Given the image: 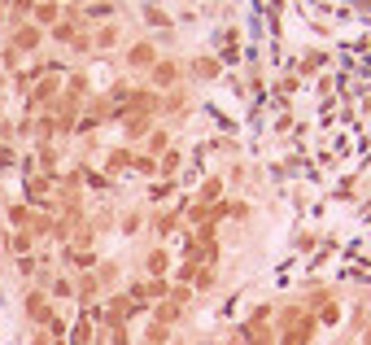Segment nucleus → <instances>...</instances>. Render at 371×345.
I'll use <instances>...</instances> for the list:
<instances>
[{
	"label": "nucleus",
	"mask_w": 371,
	"mask_h": 345,
	"mask_svg": "<svg viewBox=\"0 0 371 345\" xmlns=\"http://www.w3.org/2000/svg\"><path fill=\"white\" fill-rule=\"evenodd\" d=\"M27 315H31V324H49V319H53V311H49V297H44L40 289H31L27 293Z\"/></svg>",
	"instance_id": "nucleus-1"
},
{
	"label": "nucleus",
	"mask_w": 371,
	"mask_h": 345,
	"mask_svg": "<svg viewBox=\"0 0 371 345\" xmlns=\"http://www.w3.org/2000/svg\"><path fill=\"white\" fill-rule=\"evenodd\" d=\"M40 40H44V31L35 27V22H27V27L14 31V49L18 53H35V49H40Z\"/></svg>",
	"instance_id": "nucleus-2"
},
{
	"label": "nucleus",
	"mask_w": 371,
	"mask_h": 345,
	"mask_svg": "<svg viewBox=\"0 0 371 345\" xmlns=\"http://www.w3.org/2000/svg\"><path fill=\"white\" fill-rule=\"evenodd\" d=\"M127 62L136 66V70H153V62H158V49H153L149 40H140V44H131V53H127Z\"/></svg>",
	"instance_id": "nucleus-3"
},
{
	"label": "nucleus",
	"mask_w": 371,
	"mask_h": 345,
	"mask_svg": "<svg viewBox=\"0 0 371 345\" xmlns=\"http://www.w3.org/2000/svg\"><path fill=\"white\" fill-rule=\"evenodd\" d=\"M149 75H153V88H171V83L179 79V66L175 62H153Z\"/></svg>",
	"instance_id": "nucleus-4"
},
{
	"label": "nucleus",
	"mask_w": 371,
	"mask_h": 345,
	"mask_svg": "<svg viewBox=\"0 0 371 345\" xmlns=\"http://www.w3.org/2000/svg\"><path fill=\"white\" fill-rule=\"evenodd\" d=\"M241 337H245L249 345H271V332H267V324H262V315L254 319V324H245V328H241Z\"/></svg>",
	"instance_id": "nucleus-5"
},
{
	"label": "nucleus",
	"mask_w": 371,
	"mask_h": 345,
	"mask_svg": "<svg viewBox=\"0 0 371 345\" xmlns=\"http://www.w3.org/2000/svg\"><path fill=\"white\" fill-rule=\"evenodd\" d=\"M153 319H158V324H166V328L179 324V302H166V297H162V302L153 306Z\"/></svg>",
	"instance_id": "nucleus-6"
},
{
	"label": "nucleus",
	"mask_w": 371,
	"mask_h": 345,
	"mask_svg": "<svg viewBox=\"0 0 371 345\" xmlns=\"http://www.w3.org/2000/svg\"><path fill=\"white\" fill-rule=\"evenodd\" d=\"M57 14H62V9H57L53 0H44V5H35V22H40V27H57V22H62Z\"/></svg>",
	"instance_id": "nucleus-7"
},
{
	"label": "nucleus",
	"mask_w": 371,
	"mask_h": 345,
	"mask_svg": "<svg viewBox=\"0 0 371 345\" xmlns=\"http://www.w3.org/2000/svg\"><path fill=\"white\" fill-rule=\"evenodd\" d=\"M57 88H62V83H57V79H44V83H40V88H35V92H31V101H27V110H35V105H44V101H49V97H53V92H57Z\"/></svg>",
	"instance_id": "nucleus-8"
},
{
	"label": "nucleus",
	"mask_w": 371,
	"mask_h": 345,
	"mask_svg": "<svg viewBox=\"0 0 371 345\" xmlns=\"http://www.w3.org/2000/svg\"><path fill=\"white\" fill-rule=\"evenodd\" d=\"M145 267H149V276H162V271H166V267H171V258H166V249H153V254H149V263H145Z\"/></svg>",
	"instance_id": "nucleus-9"
},
{
	"label": "nucleus",
	"mask_w": 371,
	"mask_h": 345,
	"mask_svg": "<svg viewBox=\"0 0 371 345\" xmlns=\"http://www.w3.org/2000/svg\"><path fill=\"white\" fill-rule=\"evenodd\" d=\"M49 35H53L57 44H70V40H75L79 31H75V22H57V27H49Z\"/></svg>",
	"instance_id": "nucleus-10"
},
{
	"label": "nucleus",
	"mask_w": 371,
	"mask_h": 345,
	"mask_svg": "<svg viewBox=\"0 0 371 345\" xmlns=\"http://www.w3.org/2000/svg\"><path fill=\"white\" fill-rule=\"evenodd\" d=\"M92 44H97V49H114V44H118V27H101L97 35H92Z\"/></svg>",
	"instance_id": "nucleus-11"
},
{
	"label": "nucleus",
	"mask_w": 371,
	"mask_h": 345,
	"mask_svg": "<svg viewBox=\"0 0 371 345\" xmlns=\"http://www.w3.org/2000/svg\"><path fill=\"white\" fill-rule=\"evenodd\" d=\"M88 18H114V5H110V0H92V5H88Z\"/></svg>",
	"instance_id": "nucleus-12"
},
{
	"label": "nucleus",
	"mask_w": 371,
	"mask_h": 345,
	"mask_svg": "<svg viewBox=\"0 0 371 345\" xmlns=\"http://www.w3.org/2000/svg\"><path fill=\"white\" fill-rule=\"evenodd\" d=\"M14 5V18H27V14H35V0H9Z\"/></svg>",
	"instance_id": "nucleus-13"
},
{
	"label": "nucleus",
	"mask_w": 371,
	"mask_h": 345,
	"mask_svg": "<svg viewBox=\"0 0 371 345\" xmlns=\"http://www.w3.org/2000/svg\"><path fill=\"white\" fill-rule=\"evenodd\" d=\"M136 171L140 175H158V162H153V158H136Z\"/></svg>",
	"instance_id": "nucleus-14"
},
{
	"label": "nucleus",
	"mask_w": 371,
	"mask_h": 345,
	"mask_svg": "<svg viewBox=\"0 0 371 345\" xmlns=\"http://www.w3.org/2000/svg\"><path fill=\"white\" fill-rule=\"evenodd\" d=\"M27 249H31V232H18L14 236V254H27Z\"/></svg>",
	"instance_id": "nucleus-15"
},
{
	"label": "nucleus",
	"mask_w": 371,
	"mask_h": 345,
	"mask_svg": "<svg viewBox=\"0 0 371 345\" xmlns=\"http://www.w3.org/2000/svg\"><path fill=\"white\" fill-rule=\"evenodd\" d=\"M193 70H197V79H201V75H206V79H214V75H219V66H214V62H197Z\"/></svg>",
	"instance_id": "nucleus-16"
},
{
	"label": "nucleus",
	"mask_w": 371,
	"mask_h": 345,
	"mask_svg": "<svg viewBox=\"0 0 371 345\" xmlns=\"http://www.w3.org/2000/svg\"><path fill=\"white\" fill-rule=\"evenodd\" d=\"M219 188H223V184H219V180H210V184H206V188H201V201H214V197H219Z\"/></svg>",
	"instance_id": "nucleus-17"
},
{
	"label": "nucleus",
	"mask_w": 371,
	"mask_h": 345,
	"mask_svg": "<svg viewBox=\"0 0 371 345\" xmlns=\"http://www.w3.org/2000/svg\"><path fill=\"white\" fill-rule=\"evenodd\" d=\"M53 293L57 297H70V293H75V284H70V280H53Z\"/></svg>",
	"instance_id": "nucleus-18"
},
{
	"label": "nucleus",
	"mask_w": 371,
	"mask_h": 345,
	"mask_svg": "<svg viewBox=\"0 0 371 345\" xmlns=\"http://www.w3.org/2000/svg\"><path fill=\"white\" fill-rule=\"evenodd\" d=\"M110 345H127V332H123V328H114V341H110Z\"/></svg>",
	"instance_id": "nucleus-19"
},
{
	"label": "nucleus",
	"mask_w": 371,
	"mask_h": 345,
	"mask_svg": "<svg viewBox=\"0 0 371 345\" xmlns=\"http://www.w3.org/2000/svg\"><path fill=\"white\" fill-rule=\"evenodd\" d=\"M284 345H302V328H297L293 337H284Z\"/></svg>",
	"instance_id": "nucleus-20"
},
{
	"label": "nucleus",
	"mask_w": 371,
	"mask_h": 345,
	"mask_svg": "<svg viewBox=\"0 0 371 345\" xmlns=\"http://www.w3.org/2000/svg\"><path fill=\"white\" fill-rule=\"evenodd\" d=\"M0 18H5V5H0Z\"/></svg>",
	"instance_id": "nucleus-21"
},
{
	"label": "nucleus",
	"mask_w": 371,
	"mask_h": 345,
	"mask_svg": "<svg viewBox=\"0 0 371 345\" xmlns=\"http://www.w3.org/2000/svg\"><path fill=\"white\" fill-rule=\"evenodd\" d=\"M75 5H83V0H75Z\"/></svg>",
	"instance_id": "nucleus-22"
}]
</instances>
